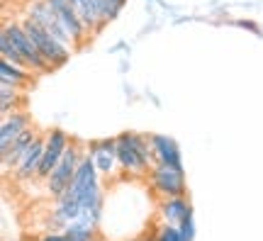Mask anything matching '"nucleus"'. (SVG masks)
<instances>
[{"label": "nucleus", "mask_w": 263, "mask_h": 241, "mask_svg": "<svg viewBox=\"0 0 263 241\" xmlns=\"http://www.w3.org/2000/svg\"><path fill=\"white\" fill-rule=\"evenodd\" d=\"M71 5L76 8V12L81 15V20L85 22V27L90 29V32H100V29H103V22H100V12H98L95 0H71Z\"/></svg>", "instance_id": "nucleus-16"}, {"label": "nucleus", "mask_w": 263, "mask_h": 241, "mask_svg": "<svg viewBox=\"0 0 263 241\" xmlns=\"http://www.w3.org/2000/svg\"><path fill=\"white\" fill-rule=\"evenodd\" d=\"M156 241H183V236H180L178 232V227L176 224H161L159 227V232H156V236H154Z\"/></svg>", "instance_id": "nucleus-21"}, {"label": "nucleus", "mask_w": 263, "mask_h": 241, "mask_svg": "<svg viewBox=\"0 0 263 241\" xmlns=\"http://www.w3.org/2000/svg\"><path fill=\"white\" fill-rule=\"evenodd\" d=\"M29 17L34 20L37 25H42V27L47 29L51 37H57L59 42H64L66 47H76L73 44V37L68 34V29L64 27V22L59 20V15L54 12V8L49 5L47 0H34L32 5H29Z\"/></svg>", "instance_id": "nucleus-6"}, {"label": "nucleus", "mask_w": 263, "mask_h": 241, "mask_svg": "<svg viewBox=\"0 0 263 241\" xmlns=\"http://www.w3.org/2000/svg\"><path fill=\"white\" fill-rule=\"evenodd\" d=\"M20 100V88L15 83L0 81V112L3 117H8L10 112H15V105Z\"/></svg>", "instance_id": "nucleus-18"}, {"label": "nucleus", "mask_w": 263, "mask_h": 241, "mask_svg": "<svg viewBox=\"0 0 263 241\" xmlns=\"http://www.w3.org/2000/svg\"><path fill=\"white\" fill-rule=\"evenodd\" d=\"M3 32L12 39V44H15V47H17V51L22 54V59H25L27 68L39 71V73H47V71H51L49 61L44 59V54L39 51V47L34 44V39L27 34V29L22 27V22H8V25L3 27Z\"/></svg>", "instance_id": "nucleus-4"}, {"label": "nucleus", "mask_w": 263, "mask_h": 241, "mask_svg": "<svg viewBox=\"0 0 263 241\" xmlns=\"http://www.w3.org/2000/svg\"><path fill=\"white\" fill-rule=\"evenodd\" d=\"M25 129H29V117L25 112H10L8 117H3V127H0V146H8L12 139H17Z\"/></svg>", "instance_id": "nucleus-15"}, {"label": "nucleus", "mask_w": 263, "mask_h": 241, "mask_svg": "<svg viewBox=\"0 0 263 241\" xmlns=\"http://www.w3.org/2000/svg\"><path fill=\"white\" fill-rule=\"evenodd\" d=\"M129 241H156V239H146V236H139V239H129Z\"/></svg>", "instance_id": "nucleus-24"}, {"label": "nucleus", "mask_w": 263, "mask_h": 241, "mask_svg": "<svg viewBox=\"0 0 263 241\" xmlns=\"http://www.w3.org/2000/svg\"><path fill=\"white\" fill-rule=\"evenodd\" d=\"M68 144H71V139H68V134H66L64 129H51L49 132L47 134V146H44V158H42V166H39L37 178H44V180H47L49 173L57 168V163L66 154Z\"/></svg>", "instance_id": "nucleus-8"}, {"label": "nucleus", "mask_w": 263, "mask_h": 241, "mask_svg": "<svg viewBox=\"0 0 263 241\" xmlns=\"http://www.w3.org/2000/svg\"><path fill=\"white\" fill-rule=\"evenodd\" d=\"M117 161H120V168H124L127 173H134V176L149 173L151 163H154L149 137L137 134V132H122L117 137Z\"/></svg>", "instance_id": "nucleus-1"}, {"label": "nucleus", "mask_w": 263, "mask_h": 241, "mask_svg": "<svg viewBox=\"0 0 263 241\" xmlns=\"http://www.w3.org/2000/svg\"><path fill=\"white\" fill-rule=\"evenodd\" d=\"M22 27L27 29L29 37L34 39V44H37L39 51L44 54V59L49 61L51 68H59V66H64L66 61H68V56H71V47H66L64 42H59L57 37H51L47 29L42 27V25H37L29 15L22 17Z\"/></svg>", "instance_id": "nucleus-2"}, {"label": "nucleus", "mask_w": 263, "mask_h": 241, "mask_svg": "<svg viewBox=\"0 0 263 241\" xmlns=\"http://www.w3.org/2000/svg\"><path fill=\"white\" fill-rule=\"evenodd\" d=\"M95 241H100V239H95Z\"/></svg>", "instance_id": "nucleus-25"}, {"label": "nucleus", "mask_w": 263, "mask_h": 241, "mask_svg": "<svg viewBox=\"0 0 263 241\" xmlns=\"http://www.w3.org/2000/svg\"><path fill=\"white\" fill-rule=\"evenodd\" d=\"M49 5L54 8V12L59 15V20L64 22V27L68 29V34L73 37V44L81 47L85 39L90 37V29L85 27V22L81 20V15L76 12V8L71 5V0H47Z\"/></svg>", "instance_id": "nucleus-7"}, {"label": "nucleus", "mask_w": 263, "mask_h": 241, "mask_svg": "<svg viewBox=\"0 0 263 241\" xmlns=\"http://www.w3.org/2000/svg\"><path fill=\"white\" fill-rule=\"evenodd\" d=\"M0 54H3V59H8V61H12V64L27 66L25 64V59H22V54L17 51V47L12 44V39H10L5 32L0 34Z\"/></svg>", "instance_id": "nucleus-20"}, {"label": "nucleus", "mask_w": 263, "mask_h": 241, "mask_svg": "<svg viewBox=\"0 0 263 241\" xmlns=\"http://www.w3.org/2000/svg\"><path fill=\"white\" fill-rule=\"evenodd\" d=\"M29 68L27 66H20V64H12V61H8V59H3L0 61V81H8V83H15L17 88H22V85L29 81Z\"/></svg>", "instance_id": "nucleus-17"}, {"label": "nucleus", "mask_w": 263, "mask_h": 241, "mask_svg": "<svg viewBox=\"0 0 263 241\" xmlns=\"http://www.w3.org/2000/svg\"><path fill=\"white\" fill-rule=\"evenodd\" d=\"M88 151L93 154V161L98 171L103 173V176H112L117 166H120V161H117V137L115 139H95L90 141V146Z\"/></svg>", "instance_id": "nucleus-9"}, {"label": "nucleus", "mask_w": 263, "mask_h": 241, "mask_svg": "<svg viewBox=\"0 0 263 241\" xmlns=\"http://www.w3.org/2000/svg\"><path fill=\"white\" fill-rule=\"evenodd\" d=\"M124 3L127 0H95V5H98V12H100V22H103V27L115 20L120 15V10L124 8Z\"/></svg>", "instance_id": "nucleus-19"}, {"label": "nucleus", "mask_w": 263, "mask_h": 241, "mask_svg": "<svg viewBox=\"0 0 263 241\" xmlns=\"http://www.w3.org/2000/svg\"><path fill=\"white\" fill-rule=\"evenodd\" d=\"M193 210V205L185 200V195H178V197H163L159 205V217L161 222L166 224H176L178 227L180 219Z\"/></svg>", "instance_id": "nucleus-14"}, {"label": "nucleus", "mask_w": 263, "mask_h": 241, "mask_svg": "<svg viewBox=\"0 0 263 241\" xmlns=\"http://www.w3.org/2000/svg\"><path fill=\"white\" fill-rule=\"evenodd\" d=\"M149 141H151V151H154V161L183 168V156H180V149L176 144V139H171L168 134H149Z\"/></svg>", "instance_id": "nucleus-13"}, {"label": "nucleus", "mask_w": 263, "mask_h": 241, "mask_svg": "<svg viewBox=\"0 0 263 241\" xmlns=\"http://www.w3.org/2000/svg\"><path fill=\"white\" fill-rule=\"evenodd\" d=\"M178 232L180 236H183V241H193V236H195V224H193V210H190L183 219H180L178 224Z\"/></svg>", "instance_id": "nucleus-22"}, {"label": "nucleus", "mask_w": 263, "mask_h": 241, "mask_svg": "<svg viewBox=\"0 0 263 241\" xmlns=\"http://www.w3.org/2000/svg\"><path fill=\"white\" fill-rule=\"evenodd\" d=\"M83 154L85 151H81L78 144H73V141L68 144L66 154L61 156V161L57 163V168H54L47 178V193L51 195V197H61V195L66 193V188L71 186L73 173H76V168H78V163H81Z\"/></svg>", "instance_id": "nucleus-5"}, {"label": "nucleus", "mask_w": 263, "mask_h": 241, "mask_svg": "<svg viewBox=\"0 0 263 241\" xmlns=\"http://www.w3.org/2000/svg\"><path fill=\"white\" fill-rule=\"evenodd\" d=\"M44 146H47V137H37L32 141V146L25 151V156L20 158V163L15 166V178L17 180H32L37 178L42 158H44Z\"/></svg>", "instance_id": "nucleus-10"}, {"label": "nucleus", "mask_w": 263, "mask_h": 241, "mask_svg": "<svg viewBox=\"0 0 263 241\" xmlns=\"http://www.w3.org/2000/svg\"><path fill=\"white\" fill-rule=\"evenodd\" d=\"M81 214H83L81 200L73 197V195L64 193L61 197H57V207L51 210V227L54 229H66L71 222L81 219Z\"/></svg>", "instance_id": "nucleus-11"}, {"label": "nucleus", "mask_w": 263, "mask_h": 241, "mask_svg": "<svg viewBox=\"0 0 263 241\" xmlns=\"http://www.w3.org/2000/svg\"><path fill=\"white\" fill-rule=\"evenodd\" d=\"M37 137L39 134L29 127V129H25L22 134H20L17 139L10 141L8 146H0V158H3V171H5V173H8L10 168L15 171V166L20 163V158L25 156V151L32 146V141L37 139Z\"/></svg>", "instance_id": "nucleus-12"}, {"label": "nucleus", "mask_w": 263, "mask_h": 241, "mask_svg": "<svg viewBox=\"0 0 263 241\" xmlns=\"http://www.w3.org/2000/svg\"><path fill=\"white\" fill-rule=\"evenodd\" d=\"M149 183L154 188V193L161 197H178L185 195V171L178 166H168V163H161L154 161L149 168Z\"/></svg>", "instance_id": "nucleus-3"}, {"label": "nucleus", "mask_w": 263, "mask_h": 241, "mask_svg": "<svg viewBox=\"0 0 263 241\" xmlns=\"http://www.w3.org/2000/svg\"><path fill=\"white\" fill-rule=\"evenodd\" d=\"M42 241H71L66 232H49L42 236Z\"/></svg>", "instance_id": "nucleus-23"}]
</instances>
